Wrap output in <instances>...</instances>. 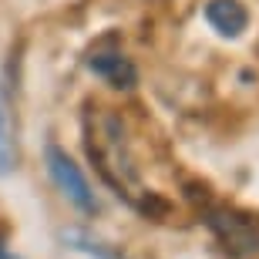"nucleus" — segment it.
<instances>
[{
    "mask_svg": "<svg viewBox=\"0 0 259 259\" xmlns=\"http://www.w3.org/2000/svg\"><path fill=\"white\" fill-rule=\"evenodd\" d=\"M44 162H48L51 182L58 185V192L64 195L71 205H77L81 212H98V195L91 192V185H88L84 172L74 165V158H71L64 148H58V145H48Z\"/></svg>",
    "mask_w": 259,
    "mask_h": 259,
    "instance_id": "obj_3",
    "label": "nucleus"
},
{
    "mask_svg": "<svg viewBox=\"0 0 259 259\" xmlns=\"http://www.w3.org/2000/svg\"><path fill=\"white\" fill-rule=\"evenodd\" d=\"M205 20L222 37H239L242 30L249 27V14L239 0H209L205 4Z\"/></svg>",
    "mask_w": 259,
    "mask_h": 259,
    "instance_id": "obj_5",
    "label": "nucleus"
},
{
    "mask_svg": "<svg viewBox=\"0 0 259 259\" xmlns=\"http://www.w3.org/2000/svg\"><path fill=\"white\" fill-rule=\"evenodd\" d=\"M17 165V145H14V125H10V108L0 88V175H7Z\"/></svg>",
    "mask_w": 259,
    "mask_h": 259,
    "instance_id": "obj_6",
    "label": "nucleus"
},
{
    "mask_svg": "<svg viewBox=\"0 0 259 259\" xmlns=\"http://www.w3.org/2000/svg\"><path fill=\"white\" fill-rule=\"evenodd\" d=\"M88 155L98 165V172L118 195H125L132 205H138L142 212H148L152 195L142 189L138 182V168H135V155L128 148L125 125L115 111L108 108H95L88 115Z\"/></svg>",
    "mask_w": 259,
    "mask_h": 259,
    "instance_id": "obj_1",
    "label": "nucleus"
},
{
    "mask_svg": "<svg viewBox=\"0 0 259 259\" xmlns=\"http://www.w3.org/2000/svg\"><path fill=\"white\" fill-rule=\"evenodd\" d=\"M209 229L215 232V239L222 242V249L229 256L239 259H252L259 256V222L242 215L236 209H215L209 212Z\"/></svg>",
    "mask_w": 259,
    "mask_h": 259,
    "instance_id": "obj_2",
    "label": "nucleus"
},
{
    "mask_svg": "<svg viewBox=\"0 0 259 259\" xmlns=\"http://www.w3.org/2000/svg\"><path fill=\"white\" fill-rule=\"evenodd\" d=\"M88 67L95 71L101 81H108L111 88H135V81H138V71H135V64L121 54V51H95L91 58H88Z\"/></svg>",
    "mask_w": 259,
    "mask_h": 259,
    "instance_id": "obj_4",
    "label": "nucleus"
}]
</instances>
